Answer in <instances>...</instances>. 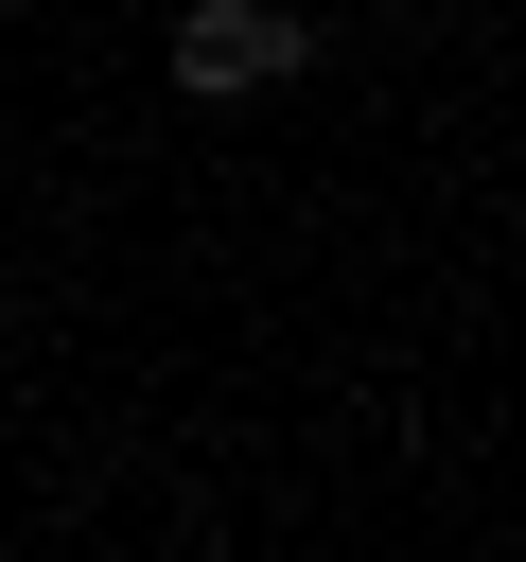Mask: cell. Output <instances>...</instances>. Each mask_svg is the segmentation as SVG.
<instances>
[{
    "label": "cell",
    "instance_id": "obj_1",
    "mask_svg": "<svg viewBox=\"0 0 526 562\" xmlns=\"http://www.w3.org/2000/svg\"><path fill=\"white\" fill-rule=\"evenodd\" d=\"M175 88L193 105H245V88H298L316 70V18H281V0H175Z\"/></svg>",
    "mask_w": 526,
    "mask_h": 562
}]
</instances>
